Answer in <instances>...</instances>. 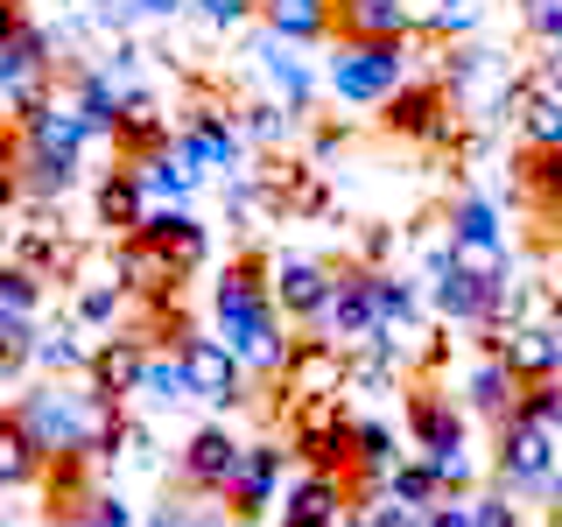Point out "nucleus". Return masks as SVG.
I'll return each mask as SVG.
<instances>
[{
  "label": "nucleus",
  "mask_w": 562,
  "mask_h": 527,
  "mask_svg": "<svg viewBox=\"0 0 562 527\" xmlns=\"http://www.w3.org/2000/svg\"><path fill=\"white\" fill-rule=\"evenodd\" d=\"M254 70L274 85V99L289 105L295 120L310 113V99H316V85H324V70H316L310 57H303V43H281V35H260L254 43Z\"/></svg>",
  "instance_id": "a211bd4d"
},
{
  "label": "nucleus",
  "mask_w": 562,
  "mask_h": 527,
  "mask_svg": "<svg viewBox=\"0 0 562 527\" xmlns=\"http://www.w3.org/2000/svg\"><path fill=\"white\" fill-rule=\"evenodd\" d=\"M324 85L345 113H380L386 99L408 85V43H366V35H338L324 57Z\"/></svg>",
  "instance_id": "7ed1b4c3"
},
{
  "label": "nucleus",
  "mask_w": 562,
  "mask_h": 527,
  "mask_svg": "<svg viewBox=\"0 0 562 527\" xmlns=\"http://www.w3.org/2000/svg\"><path fill=\"white\" fill-rule=\"evenodd\" d=\"M140 401L148 408H183L190 401V380H183V359L162 345V351H148V373H140Z\"/></svg>",
  "instance_id": "4c0bfd02"
},
{
  "label": "nucleus",
  "mask_w": 562,
  "mask_h": 527,
  "mask_svg": "<svg viewBox=\"0 0 562 527\" xmlns=\"http://www.w3.org/2000/svg\"><path fill=\"white\" fill-rule=\"evenodd\" d=\"M330 289H338V268L316 254H268V295L274 310L289 316V324H316V310L330 303Z\"/></svg>",
  "instance_id": "9d476101"
},
{
  "label": "nucleus",
  "mask_w": 562,
  "mask_h": 527,
  "mask_svg": "<svg viewBox=\"0 0 562 527\" xmlns=\"http://www.w3.org/2000/svg\"><path fill=\"white\" fill-rule=\"evenodd\" d=\"M35 366H43L49 380H70L78 366H92V345H85V324H78V316H70V324L35 330Z\"/></svg>",
  "instance_id": "c9c22d12"
},
{
  "label": "nucleus",
  "mask_w": 562,
  "mask_h": 527,
  "mask_svg": "<svg viewBox=\"0 0 562 527\" xmlns=\"http://www.w3.org/2000/svg\"><path fill=\"white\" fill-rule=\"evenodd\" d=\"M70 183H78V162H57V155H22V198L57 204V198H70Z\"/></svg>",
  "instance_id": "58836bf2"
},
{
  "label": "nucleus",
  "mask_w": 562,
  "mask_h": 527,
  "mask_svg": "<svg viewBox=\"0 0 562 527\" xmlns=\"http://www.w3.org/2000/svg\"><path fill=\"white\" fill-rule=\"evenodd\" d=\"M422 29L415 0H338V35H366V43H408Z\"/></svg>",
  "instance_id": "cd10ccee"
},
{
  "label": "nucleus",
  "mask_w": 562,
  "mask_h": 527,
  "mask_svg": "<svg viewBox=\"0 0 562 527\" xmlns=\"http://www.w3.org/2000/svg\"><path fill=\"white\" fill-rule=\"evenodd\" d=\"M450 239H506L499 225V204L479 198V190H464V198L450 204Z\"/></svg>",
  "instance_id": "a19ab883"
},
{
  "label": "nucleus",
  "mask_w": 562,
  "mask_h": 527,
  "mask_svg": "<svg viewBox=\"0 0 562 527\" xmlns=\"http://www.w3.org/2000/svg\"><path fill=\"white\" fill-rule=\"evenodd\" d=\"M541 85L562 92V35H541Z\"/></svg>",
  "instance_id": "3c124183"
},
{
  "label": "nucleus",
  "mask_w": 562,
  "mask_h": 527,
  "mask_svg": "<svg viewBox=\"0 0 562 527\" xmlns=\"http://www.w3.org/2000/svg\"><path fill=\"white\" fill-rule=\"evenodd\" d=\"M169 351L183 359L190 401H204V408H239L246 401V366H239V351L225 345L218 330H183Z\"/></svg>",
  "instance_id": "423d86ee"
},
{
  "label": "nucleus",
  "mask_w": 562,
  "mask_h": 527,
  "mask_svg": "<svg viewBox=\"0 0 562 527\" xmlns=\"http://www.w3.org/2000/svg\"><path fill=\"white\" fill-rule=\"evenodd\" d=\"M429 303H436V316H443V324H457V330H492V324H499V289L457 274L443 246L429 254Z\"/></svg>",
  "instance_id": "f8f14e48"
},
{
  "label": "nucleus",
  "mask_w": 562,
  "mask_h": 527,
  "mask_svg": "<svg viewBox=\"0 0 562 527\" xmlns=\"http://www.w3.org/2000/svg\"><path fill=\"white\" fill-rule=\"evenodd\" d=\"M35 479H43V450L29 444V429L14 422V408H0V492L35 485Z\"/></svg>",
  "instance_id": "e433bc0d"
},
{
  "label": "nucleus",
  "mask_w": 562,
  "mask_h": 527,
  "mask_svg": "<svg viewBox=\"0 0 562 527\" xmlns=\"http://www.w3.org/2000/svg\"><path fill=\"white\" fill-rule=\"evenodd\" d=\"M457 506H464V520L471 527H520V514H514V492H457Z\"/></svg>",
  "instance_id": "a18cd8bd"
},
{
  "label": "nucleus",
  "mask_w": 562,
  "mask_h": 527,
  "mask_svg": "<svg viewBox=\"0 0 562 527\" xmlns=\"http://www.w3.org/2000/svg\"><path fill=\"white\" fill-rule=\"evenodd\" d=\"M0 310L35 316V310H43V274L22 268V260H0Z\"/></svg>",
  "instance_id": "c03bdc74"
},
{
  "label": "nucleus",
  "mask_w": 562,
  "mask_h": 527,
  "mask_svg": "<svg viewBox=\"0 0 562 527\" xmlns=\"http://www.w3.org/2000/svg\"><path fill=\"white\" fill-rule=\"evenodd\" d=\"M233 457H239V436L225 429V422H204V429L183 436V479L198 492H218L225 471H233Z\"/></svg>",
  "instance_id": "7c9ffc66"
},
{
  "label": "nucleus",
  "mask_w": 562,
  "mask_h": 527,
  "mask_svg": "<svg viewBox=\"0 0 562 527\" xmlns=\"http://www.w3.org/2000/svg\"><path fill=\"white\" fill-rule=\"evenodd\" d=\"M78 520L85 527H140V514L127 506V492H113V485H92V500L78 506Z\"/></svg>",
  "instance_id": "49530a36"
},
{
  "label": "nucleus",
  "mask_w": 562,
  "mask_h": 527,
  "mask_svg": "<svg viewBox=\"0 0 562 527\" xmlns=\"http://www.w3.org/2000/svg\"><path fill=\"white\" fill-rule=\"evenodd\" d=\"M14 134H22V155H57V162H78L85 155V120H78V105H70V92H49V99H35L29 113H14Z\"/></svg>",
  "instance_id": "4468645a"
},
{
  "label": "nucleus",
  "mask_w": 562,
  "mask_h": 527,
  "mask_svg": "<svg viewBox=\"0 0 562 527\" xmlns=\"http://www.w3.org/2000/svg\"><path fill=\"white\" fill-rule=\"evenodd\" d=\"M70 527H85V520H70Z\"/></svg>",
  "instance_id": "6e6d98bb"
},
{
  "label": "nucleus",
  "mask_w": 562,
  "mask_h": 527,
  "mask_svg": "<svg viewBox=\"0 0 562 527\" xmlns=\"http://www.w3.org/2000/svg\"><path fill=\"white\" fill-rule=\"evenodd\" d=\"M127 281H120V254H105V260H92L85 268V281H78V295H70V316H78L85 330H113L120 316H127Z\"/></svg>",
  "instance_id": "b1692460"
},
{
  "label": "nucleus",
  "mask_w": 562,
  "mask_h": 527,
  "mask_svg": "<svg viewBox=\"0 0 562 527\" xmlns=\"http://www.w3.org/2000/svg\"><path fill=\"white\" fill-rule=\"evenodd\" d=\"M514 120H520V148H562V92L555 85H527L514 99Z\"/></svg>",
  "instance_id": "f704fd0d"
},
{
  "label": "nucleus",
  "mask_w": 562,
  "mask_h": 527,
  "mask_svg": "<svg viewBox=\"0 0 562 527\" xmlns=\"http://www.w3.org/2000/svg\"><path fill=\"white\" fill-rule=\"evenodd\" d=\"M92 211H99V225L105 233H140V218H148V183H140V176L120 162L113 176H99V190H92Z\"/></svg>",
  "instance_id": "473e14b6"
},
{
  "label": "nucleus",
  "mask_w": 562,
  "mask_h": 527,
  "mask_svg": "<svg viewBox=\"0 0 562 527\" xmlns=\"http://www.w3.org/2000/svg\"><path fill=\"white\" fill-rule=\"evenodd\" d=\"M520 401H527V380L485 345L479 359L464 366V408H471V415H485L492 429H499V422H514V415H520Z\"/></svg>",
  "instance_id": "6ab92c4d"
},
{
  "label": "nucleus",
  "mask_w": 562,
  "mask_h": 527,
  "mask_svg": "<svg viewBox=\"0 0 562 527\" xmlns=\"http://www.w3.org/2000/svg\"><path fill=\"white\" fill-rule=\"evenodd\" d=\"M190 14H204V29H218V35H239L260 14V0H190Z\"/></svg>",
  "instance_id": "de8ad7c7"
},
{
  "label": "nucleus",
  "mask_w": 562,
  "mask_h": 527,
  "mask_svg": "<svg viewBox=\"0 0 562 527\" xmlns=\"http://www.w3.org/2000/svg\"><path fill=\"white\" fill-rule=\"evenodd\" d=\"M176 134V120L155 105L148 92H127V113H120V127H113V148L127 155V162H140V155H155L162 141Z\"/></svg>",
  "instance_id": "72a5a7b5"
},
{
  "label": "nucleus",
  "mask_w": 562,
  "mask_h": 527,
  "mask_svg": "<svg viewBox=\"0 0 562 527\" xmlns=\"http://www.w3.org/2000/svg\"><path fill=\"white\" fill-rule=\"evenodd\" d=\"M316 338L338 345L345 359L351 351H380V303H373V268H345L338 289H330V303L316 310Z\"/></svg>",
  "instance_id": "39448f33"
},
{
  "label": "nucleus",
  "mask_w": 562,
  "mask_h": 527,
  "mask_svg": "<svg viewBox=\"0 0 562 527\" xmlns=\"http://www.w3.org/2000/svg\"><path fill=\"white\" fill-rule=\"evenodd\" d=\"M49 85H57V35L22 22L0 43V105L29 113L35 99H49Z\"/></svg>",
  "instance_id": "0eeeda50"
},
{
  "label": "nucleus",
  "mask_w": 562,
  "mask_h": 527,
  "mask_svg": "<svg viewBox=\"0 0 562 527\" xmlns=\"http://www.w3.org/2000/svg\"><path fill=\"white\" fill-rule=\"evenodd\" d=\"M549 330H555V338H562V281H555V289H549Z\"/></svg>",
  "instance_id": "864d4df0"
},
{
  "label": "nucleus",
  "mask_w": 562,
  "mask_h": 527,
  "mask_svg": "<svg viewBox=\"0 0 562 527\" xmlns=\"http://www.w3.org/2000/svg\"><path fill=\"white\" fill-rule=\"evenodd\" d=\"M211 330L239 351V366L254 380L289 373L295 338H289V316H281L274 295H268V260H233V268H218V281H211Z\"/></svg>",
  "instance_id": "f257e3e1"
},
{
  "label": "nucleus",
  "mask_w": 562,
  "mask_h": 527,
  "mask_svg": "<svg viewBox=\"0 0 562 527\" xmlns=\"http://www.w3.org/2000/svg\"><path fill=\"white\" fill-rule=\"evenodd\" d=\"M35 316H14V310H0V380H14L22 366H35Z\"/></svg>",
  "instance_id": "79ce46f5"
},
{
  "label": "nucleus",
  "mask_w": 562,
  "mask_h": 527,
  "mask_svg": "<svg viewBox=\"0 0 562 527\" xmlns=\"http://www.w3.org/2000/svg\"><path fill=\"white\" fill-rule=\"evenodd\" d=\"M555 464H562V444H555L549 422H535L527 408L514 422H499V444H492V479H499V492L535 500V492H549Z\"/></svg>",
  "instance_id": "20e7f679"
},
{
  "label": "nucleus",
  "mask_w": 562,
  "mask_h": 527,
  "mask_svg": "<svg viewBox=\"0 0 562 527\" xmlns=\"http://www.w3.org/2000/svg\"><path fill=\"white\" fill-rule=\"evenodd\" d=\"M485 345L499 351L527 386H535V380H562V338L549 324H499V330H485Z\"/></svg>",
  "instance_id": "4be33fe9"
},
{
  "label": "nucleus",
  "mask_w": 562,
  "mask_h": 527,
  "mask_svg": "<svg viewBox=\"0 0 562 527\" xmlns=\"http://www.w3.org/2000/svg\"><path fill=\"white\" fill-rule=\"evenodd\" d=\"M401 457H408V450H401V429H394V422L351 415V485H359V492H373L386 471L401 464Z\"/></svg>",
  "instance_id": "a878e982"
},
{
  "label": "nucleus",
  "mask_w": 562,
  "mask_h": 527,
  "mask_svg": "<svg viewBox=\"0 0 562 527\" xmlns=\"http://www.w3.org/2000/svg\"><path fill=\"white\" fill-rule=\"evenodd\" d=\"M520 22H527V35H562V0H520Z\"/></svg>",
  "instance_id": "8fccbe9b"
},
{
  "label": "nucleus",
  "mask_w": 562,
  "mask_h": 527,
  "mask_svg": "<svg viewBox=\"0 0 562 527\" xmlns=\"http://www.w3.org/2000/svg\"><path fill=\"white\" fill-rule=\"evenodd\" d=\"M415 14H422V29H429V35L457 43V35H471V29L485 22V0H415Z\"/></svg>",
  "instance_id": "ea45409f"
},
{
  "label": "nucleus",
  "mask_w": 562,
  "mask_h": 527,
  "mask_svg": "<svg viewBox=\"0 0 562 527\" xmlns=\"http://www.w3.org/2000/svg\"><path fill=\"white\" fill-rule=\"evenodd\" d=\"M113 415H120V401H105L92 380L85 386L43 380V386H29V394L14 401V422H22L29 444L43 450V464H57V457H99Z\"/></svg>",
  "instance_id": "f03ea898"
},
{
  "label": "nucleus",
  "mask_w": 562,
  "mask_h": 527,
  "mask_svg": "<svg viewBox=\"0 0 562 527\" xmlns=\"http://www.w3.org/2000/svg\"><path fill=\"white\" fill-rule=\"evenodd\" d=\"M140 233H148L155 246H169V254H176V268H183V274H198L204 260H211V225L198 218V211H183V204H162V211H148V218H140Z\"/></svg>",
  "instance_id": "bb28decb"
},
{
  "label": "nucleus",
  "mask_w": 562,
  "mask_h": 527,
  "mask_svg": "<svg viewBox=\"0 0 562 527\" xmlns=\"http://www.w3.org/2000/svg\"><path fill=\"white\" fill-rule=\"evenodd\" d=\"M464 401H450V394H436V386H415L408 394V450L422 457H457L464 450Z\"/></svg>",
  "instance_id": "aec40b11"
},
{
  "label": "nucleus",
  "mask_w": 562,
  "mask_h": 527,
  "mask_svg": "<svg viewBox=\"0 0 562 527\" xmlns=\"http://www.w3.org/2000/svg\"><path fill=\"white\" fill-rule=\"evenodd\" d=\"M514 183H520L527 211L549 225V246H562V148H520Z\"/></svg>",
  "instance_id": "5701e85b"
},
{
  "label": "nucleus",
  "mask_w": 562,
  "mask_h": 527,
  "mask_svg": "<svg viewBox=\"0 0 562 527\" xmlns=\"http://www.w3.org/2000/svg\"><path fill=\"white\" fill-rule=\"evenodd\" d=\"M22 204V134L0 127V211Z\"/></svg>",
  "instance_id": "09e8293b"
},
{
  "label": "nucleus",
  "mask_w": 562,
  "mask_h": 527,
  "mask_svg": "<svg viewBox=\"0 0 562 527\" xmlns=\"http://www.w3.org/2000/svg\"><path fill=\"white\" fill-rule=\"evenodd\" d=\"M260 22L281 43H330L338 35V0H260Z\"/></svg>",
  "instance_id": "c756f323"
},
{
  "label": "nucleus",
  "mask_w": 562,
  "mask_h": 527,
  "mask_svg": "<svg viewBox=\"0 0 562 527\" xmlns=\"http://www.w3.org/2000/svg\"><path fill=\"white\" fill-rule=\"evenodd\" d=\"M359 485H345V471H295L281 492V527H345Z\"/></svg>",
  "instance_id": "2eb2a0df"
},
{
  "label": "nucleus",
  "mask_w": 562,
  "mask_h": 527,
  "mask_svg": "<svg viewBox=\"0 0 562 527\" xmlns=\"http://www.w3.org/2000/svg\"><path fill=\"white\" fill-rule=\"evenodd\" d=\"M345 373H351V359L338 345H324V338H303L289 351V373H281V408L274 415H295V408H310V401H338L345 394Z\"/></svg>",
  "instance_id": "9b49d317"
},
{
  "label": "nucleus",
  "mask_w": 562,
  "mask_h": 527,
  "mask_svg": "<svg viewBox=\"0 0 562 527\" xmlns=\"http://www.w3.org/2000/svg\"><path fill=\"white\" fill-rule=\"evenodd\" d=\"M176 141H183L190 155H198L204 169H246V134H239V113H225V105H211V99H198V105H183V127H176Z\"/></svg>",
  "instance_id": "dca6fc26"
},
{
  "label": "nucleus",
  "mask_w": 562,
  "mask_h": 527,
  "mask_svg": "<svg viewBox=\"0 0 562 527\" xmlns=\"http://www.w3.org/2000/svg\"><path fill=\"white\" fill-rule=\"evenodd\" d=\"M22 22H29V14H22V0H0V43H8V35L22 29Z\"/></svg>",
  "instance_id": "603ef678"
},
{
  "label": "nucleus",
  "mask_w": 562,
  "mask_h": 527,
  "mask_svg": "<svg viewBox=\"0 0 562 527\" xmlns=\"http://www.w3.org/2000/svg\"><path fill=\"white\" fill-rule=\"evenodd\" d=\"M281 492H289V450L281 444H239L233 471H225V485L211 492V500L239 506V520L268 514V506H281Z\"/></svg>",
  "instance_id": "1a4fd4ad"
},
{
  "label": "nucleus",
  "mask_w": 562,
  "mask_h": 527,
  "mask_svg": "<svg viewBox=\"0 0 562 527\" xmlns=\"http://www.w3.org/2000/svg\"><path fill=\"white\" fill-rule=\"evenodd\" d=\"M127 169L140 176V183H148V198H169V204H183L190 190H198L204 176H211V169H204L198 155H190L183 141H176V134H169V141H162L155 155H140V162H127Z\"/></svg>",
  "instance_id": "c85d7f7f"
},
{
  "label": "nucleus",
  "mask_w": 562,
  "mask_h": 527,
  "mask_svg": "<svg viewBox=\"0 0 562 527\" xmlns=\"http://www.w3.org/2000/svg\"><path fill=\"white\" fill-rule=\"evenodd\" d=\"M225 527H254V520H225Z\"/></svg>",
  "instance_id": "5fc2aeb1"
},
{
  "label": "nucleus",
  "mask_w": 562,
  "mask_h": 527,
  "mask_svg": "<svg viewBox=\"0 0 562 527\" xmlns=\"http://www.w3.org/2000/svg\"><path fill=\"white\" fill-rule=\"evenodd\" d=\"M380 492H386V500H394V506H408V514H422V520H429L436 506L450 500L443 471H436V464H429V457H422V450H408V457H401V464H394V471H386V479H380Z\"/></svg>",
  "instance_id": "2f4dec72"
},
{
  "label": "nucleus",
  "mask_w": 562,
  "mask_h": 527,
  "mask_svg": "<svg viewBox=\"0 0 562 527\" xmlns=\"http://www.w3.org/2000/svg\"><path fill=\"white\" fill-rule=\"evenodd\" d=\"M295 457L303 471H351V408L345 401H310L295 408Z\"/></svg>",
  "instance_id": "ddd939ff"
},
{
  "label": "nucleus",
  "mask_w": 562,
  "mask_h": 527,
  "mask_svg": "<svg viewBox=\"0 0 562 527\" xmlns=\"http://www.w3.org/2000/svg\"><path fill=\"white\" fill-rule=\"evenodd\" d=\"M148 338H134V330H127V338H99L92 345V386H99V394L105 401H120V408H127V394H140V373H148Z\"/></svg>",
  "instance_id": "393cba45"
},
{
  "label": "nucleus",
  "mask_w": 562,
  "mask_h": 527,
  "mask_svg": "<svg viewBox=\"0 0 562 527\" xmlns=\"http://www.w3.org/2000/svg\"><path fill=\"white\" fill-rule=\"evenodd\" d=\"M239 134H246V148H281V141H289V105L281 99L239 105Z\"/></svg>",
  "instance_id": "37998d69"
},
{
  "label": "nucleus",
  "mask_w": 562,
  "mask_h": 527,
  "mask_svg": "<svg viewBox=\"0 0 562 527\" xmlns=\"http://www.w3.org/2000/svg\"><path fill=\"white\" fill-rule=\"evenodd\" d=\"M380 120H386V134L429 141V148H457V141H464V120H457L450 85H415V78H408L394 99L380 105Z\"/></svg>",
  "instance_id": "6e6552de"
},
{
  "label": "nucleus",
  "mask_w": 562,
  "mask_h": 527,
  "mask_svg": "<svg viewBox=\"0 0 562 527\" xmlns=\"http://www.w3.org/2000/svg\"><path fill=\"white\" fill-rule=\"evenodd\" d=\"M373 303H380V351H394L401 366L422 359V345H429V330H422V295L401 274L373 268Z\"/></svg>",
  "instance_id": "f3484780"
},
{
  "label": "nucleus",
  "mask_w": 562,
  "mask_h": 527,
  "mask_svg": "<svg viewBox=\"0 0 562 527\" xmlns=\"http://www.w3.org/2000/svg\"><path fill=\"white\" fill-rule=\"evenodd\" d=\"M113 254H120V281H127L134 303H148V295H183L190 274L176 268V254H169V246H155L148 233H127Z\"/></svg>",
  "instance_id": "412c9836"
}]
</instances>
